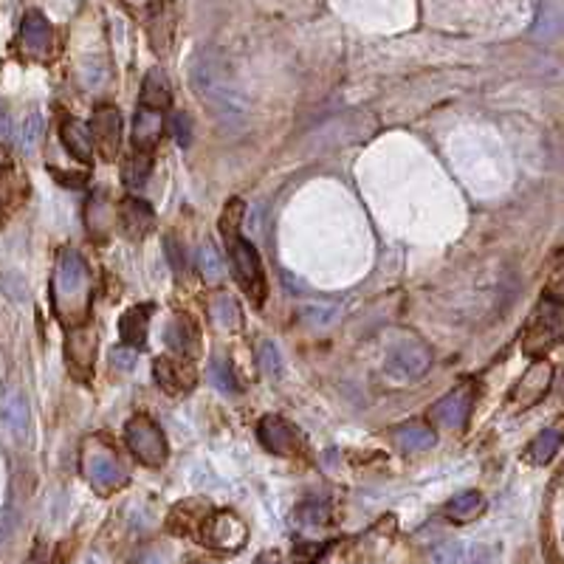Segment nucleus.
<instances>
[{
    "mask_svg": "<svg viewBox=\"0 0 564 564\" xmlns=\"http://www.w3.org/2000/svg\"><path fill=\"white\" fill-rule=\"evenodd\" d=\"M189 80H192V88L195 93L201 96V102L215 113L220 116L223 122H240L246 116V99H243V90L231 82L226 65L215 57V54H207L201 51L195 59H192V69H189Z\"/></svg>",
    "mask_w": 564,
    "mask_h": 564,
    "instance_id": "obj_1",
    "label": "nucleus"
},
{
    "mask_svg": "<svg viewBox=\"0 0 564 564\" xmlns=\"http://www.w3.org/2000/svg\"><path fill=\"white\" fill-rule=\"evenodd\" d=\"M54 311L65 327L90 322V274L77 251L65 249L54 271Z\"/></svg>",
    "mask_w": 564,
    "mask_h": 564,
    "instance_id": "obj_2",
    "label": "nucleus"
},
{
    "mask_svg": "<svg viewBox=\"0 0 564 564\" xmlns=\"http://www.w3.org/2000/svg\"><path fill=\"white\" fill-rule=\"evenodd\" d=\"M80 466L85 480L99 491V494H111L119 491L127 483V472L119 460V452L105 441V438H88L82 443L80 454Z\"/></svg>",
    "mask_w": 564,
    "mask_h": 564,
    "instance_id": "obj_3",
    "label": "nucleus"
},
{
    "mask_svg": "<svg viewBox=\"0 0 564 564\" xmlns=\"http://www.w3.org/2000/svg\"><path fill=\"white\" fill-rule=\"evenodd\" d=\"M561 334H564L561 300L545 296V300L537 305V311L530 314V319L522 330V350L527 356H545L561 342Z\"/></svg>",
    "mask_w": 564,
    "mask_h": 564,
    "instance_id": "obj_4",
    "label": "nucleus"
},
{
    "mask_svg": "<svg viewBox=\"0 0 564 564\" xmlns=\"http://www.w3.org/2000/svg\"><path fill=\"white\" fill-rule=\"evenodd\" d=\"M124 438L130 452L139 457L144 466H161L167 460V438H164L161 426L150 415H136L130 418L124 426Z\"/></svg>",
    "mask_w": 564,
    "mask_h": 564,
    "instance_id": "obj_5",
    "label": "nucleus"
},
{
    "mask_svg": "<svg viewBox=\"0 0 564 564\" xmlns=\"http://www.w3.org/2000/svg\"><path fill=\"white\" fill-rule=\"evenodd\" d=\"M474 398H477L474 381H463L460 387H454L449 395H443L441 401L429 410V420H432L438 429H446V432H463L469 423Z\"/></svg>",
    "mask_w": 564,
    "mask_h": 564,
    "instance_id": "obj_6",
    "label": "nucleus"
},
{
    "mask_svg": "<svg viewBox=\"0 0 564 564\" xmlns=\"http://www.w3.org/2000/svg\"><path fill=\"white\" fill-rule=\"evenodd\" d=\"M229 251H231V262H235V277H238L240 288L260 308L265 303V274H262V262H260L257 249L249 240L235 238V240H229Z\"/></svg>",
    "mask_w": 564,
    "mask_h": 564,
    "instance_id": "obj_7",
    "label": "nucleus"
},
{
    "mask_svg": "<svg viewBox=\"0 0 564 564\" xmlns=\"http://www.w3.org/2000/svg\"><path fill=\"white\" fill-rule=\"evenodd\" d=\"M432 367V353L423 342H401L387 356V376L395 381H418Z\"/></svg>",
    "mask_w": 564,
    "mask_h": 564,
    "instance_id": "obj_8",
    "label": "nucleus"
},
{
    "mask_svg": "<svg viewBox=\"0 0 564 564\" xmlns=\"http://www.w3.org/2000/svg\"><path fill=\"white\" fill-rule=\"evenodd\" d=\"M249 539V530L243 525L240 516H235L231 511H212L204 530H201V542L215 548V550H223V553H235L246 545Z\"/></svg>",
    "mask_w": 564,
    "mask_h": 564,
    "instance_id": "obj_9",
    "label": "nucleus"
},
{
    "mask_svg": "<svg viewBox=\"0 0 564 564\" xmlns=\"http://www.w3.org/2000/svg\"><path fill=\"white\" fill-rule=\"evenodd\" d=\"M550 384H553V367H550V361L545 358H537L530 367L522 373L519 384L514 387L511 392V404L516 410H530V407H537L542 398L550 392Z\"/></svg>",
    "mask_w": 564,
    "mask_h": 564,
    "instance_id": "obj_10",
    "label": "nucleus"
},
{
    "mask_svg": "<svg viewBox=\"0 0 564 564\" xmlns=\"http://www.w3.org/2000/svg\"><path fill=\"white\" fill-rule=\"evenodd\" d=\"M65 356H69L71 376L80 378V381H88V376L93 370V361H96V327L90 322L71 327Z\"/></svg>",
    "mask_w": 564,
    "mask_h": 564,
    "instance_id": "obj_11",
    "label": "nucleus"
},
{
    "mask_svg": "<svg viewBox=\"0 0 564 564\" xmlns=\"http://www.w3.org/2000/svg\"><path fill=\"white\" fill-rule=\"evenodd\" d=\"M90 142L105 161H113L122 147V113L116 108H99L90 122Z\"/></svg>",
    "mask_w": 564,
    "mask_h": 564,
    "instance_id": "obj_12",
    "label": "nucleus"
},
{
    "mask_svg": "<svg viewBox=\"0 0 564 564\" xmlns=\"http://www.w3.org/2000/svg\"><path fill=\"white\" fill-rule=\"evenodd\" d=\"M257 435H260V443L280 454V457H296L303 449V438L300 432L280 415H269V418H262L260 426H257Z\"/></svg>",
    "mask_w": 564,
    "mask_h": 564,
    "instance_id": "obj_13",
    "label": "nucleus"
},
{
    "mask_svg": "<svg viewBox=\"0 0 564 564\" xmlns=\"http://www.w3.org/2000/svg\"><path fill=\"white\" fill-rule=\"evenodd\" d=\"M153 373H155L158 387L167 392V395H186V392L195 387V381H197L192 364L184 361V358H173V356L155 358Z\"/></svg>",
    "mask_w": 564,
    "mask_h": 564,
    "instance_id": "obj_14",
    "label": "nucleus"
},
{
    "mask_svg": "<svg viewBox=\"0 0 564 564\" xmlns=\"http://www.w3.org/2000/svg\"><path fill=\"white\" fill-rule=\"evenodd\" d=\"M209 505L204 500H184L173 508L170 514V530L176 537H197L201 539V530L209 519Z\"/></svg>",
    "mask_w": 564,
    "mask_h": 564,
    "instance_id": "obj_15",
    "label": "nucleus"
},
{
    "mask_svg": "<svg viewBox=\"0 0 564 564\" xmlns=\"http://www.w3.org/2000/svg\"><path fill=\"white\" fill-rule=\"evenodd\" d=\"M167 345L181 358H192V356L201 353V330H197V325L189 314L173 316V322L167 325Z\"/></svg>",
    "mask_w": 564,
    "mask_h": 564,
    "instance_id": "obj_16",
    "label": "nucleus"
},
{
    "mask_svg": "<svg viewBox=\"0 0 564 564\" xmlns=\"http://www.w3.org/2000/svg\"><path fill=\"white\" fill-rule=\"evenodd\" d=\"M176 35V9L173 0H155L150 12V43L158 54H167Z\"/></svg>",
    "mask_w": 564,
    "mask_h": 564,
    "instance_id": "obj_17",
    "label": "nucleus"
},
{
    "mask_svg": "<svg viewBox=\"0 0 564 564\" xmlns=\"http://www.w3.org/2000/svg\"><path fill=\"white\" fill-rule=\"evenodd\" d=\"M119 220L130 238H144L155 226V215H153L150 204L142 201V197H124L122 209H119Z\"/></svg>",
    "mask_w": 564,
    "mask_h": 564,
    "instance_id": "obj_18",
    "label": "nucleus"
},
{
    "mask_svg": "<svg viewBox=\"0 0 564 564\" xmlns=\"http://www.w3.org/2000/svg\"><path fill=\"white\" fill-rule=\"evenodd\" d=\"M20 40H23L26 54L46 57L48 48H51V26H48V20L40 12H28L23 17V26H20Z\"/></svg>",
    "mask_w": 564,
    "mask_h": 564,
    "instance_id": "obj_19",
    "label": "nucleus"
},
{
    "mask_svg": "<svg viewBox=\"0 0 564 564\" xmlns=\"http://www.w3.org/2000/svg\"><path fill=\"white\" fill-rule=\"evenodd\" d=\"M150 305H133L122 322H119V336L122 345H127L130 350H142L147 345V330H150Z\"/></svg>",
    "mask_w": 564,
    "mask_h": 564,
    "instance_id": "obj_20",
    "label": "nucleus"
},
{
    "mask_svg": "<svg viewBox=\"0 0 564 564\" xmlns=\"http://www.w3.org/2000/svg\"><path fill=\"white\" fill-rule=\"evenodd\" d=\"M164 130V119L161 111H150V108H139L136 111V124H133V142H136L139 153H150Z\"/></svg>",
    "mask_w": 564,
    "mask_h": 564,
    "instance_id": "obj_21",
    "label": "nucleus"
},
{
    "mask_svg": "<svg viewBox=\"0 0 564 564\" xmlns=\"http://www.w3.org/2000/svg\"><path fill=\"white\" fill-rule=\"evenodd\" d=\"M0 418L4 423L15 432V438H26V429H28V404L26 398L20 395V389H6L4 401H0Z\"/></svg>",
    "mask_w": 564,
    "mask_h": 564,
    "instance_id": "obj_22",
    "label": "nucleus"
},
{
    "mask_svg": "<svg viewBox=\"0 0 564 564\" xmlns=\"http://www.w3.org/2000/svg\"><path fill=\"white\" fill-rule=\"evenodd\" d=\"M173 102V93H170V82L164 77L161 69H153L147 77H144V85H142V108H150V111H167Z\"/></svg>",
    "mask_w": 564,
    "mask_h": 564,
    "instance_id": "obj_23",
    "label": "nucleus"
},
{
    "mask_svg": "<svg viewBox=\"0 0 564 564\" xmlns=\"http://www.w3.org/2000/svg\"><path fill=\"white\" fill-rule=\"evenodd\" d=\"M62 142L69 147V153L74 158H80L82 164L93 161V142H90V130L77 122V119H65L62 122Z\"/></svg>",
    "mask_w": 564,
    "mask_h": 564,
    "instance_id": "obj_24",
    "label": "nucleus"
},
{
    "mask_svg": "<svg viewBox=\"0 0 564 564\" xmlns=\"http://www.w3.org/2000/svg\"><path fill=\"white\" fill-rule=\"evenodd\" d=\"M483 511H485V500H483L480 491H463L460 496H454V500L446 505V516L452 522H460V525L474 522Z\"/></svg>",
    "mask_w": 564,
    "mask_h": 564,
    "instance_id": "obj_25",
    "label": "nucleus"
},
{
    "mask_svg": "<svg viewBox=\"0 0 564 564\" xmlns=\"http://www.w3.org/2000/svg\"><path fill=\"white\" fill-rule=\"evenodd\" d=\"M209 316H212L215 327L223 330V334H231V330L240 327V305L231 300V296H226V293H220V296H215V300H212Z\"/></svg>",
    "mask_w": 564,
    "mask_h": 564,
    "instance_id": "obj_26",
    "label": "nucleus"
},
{
    "mask_svg": "<svg viewBox=\"0 0 564 564\" xmlns=\"http://www.w3.org/2000/svg\"><path fill=\"white\" fill-rule=\"evenodd\" d=\"M395 441L404 452H426L429 446H435V432L423 423H410V426L398 429Z\"/></svg>",
    "mask_w": 564,
    "mask_h": 564,
    "instance_id": "obj_27",
    "label": "nucleus"
},
{
    "mask_svg": "<svg viewBox=\"0 0 564 564\" xmlns=\"http://www.w3.org/2000/svg\"><path fill=\"white\" fill-rule=\"evenodd\" d=\"M559 446H561V432H559V429H545V432L527 446L525 457L534 463V466H545V463H550L556 457Z\"/></svg>",
    "mask_w": 564,
    "mask_h": 564,
    "instance_id": "obj_28",
    "label": "nucleus"
},
{
    "mask_svg": "<svg viewBox=\"0 0 564 564\" xmlns=\"http://www.w3.org/2000/svg\"><path fill=\"white\" fill-rule=\"evenodd\" d=\"M150 170H153V158H150V153H133L130 158H127V164H124V170H122V181H124V186H130V189H142L144 184H147V178H150Z\"/></svg>",
    "mask_w": 564,
    "mask_h": 564,
    "instance_id": "obj_29",
    "label": "nucleus"
},
{
    "mask_svg": "<svg viewBox=\"0 0 564 564\" xmlns=\"http://www.w3.org/2000/svg\"><path fill=\"white\" fill-rule=\"evenodd\" d=\"M197 260H201V274L209 285H218L226 280V269H223V260L218 254V249L212 243H204L201 246V254H197Z\"/></svg>",
    "mask_w": 564,
    "mask_h": 564,
    "instance_id": "obj_30",
    "label": "nucleus"
},
{
    "mask_svg": "<svg viewBox=\"0 0 564 564\" xmlns=\"http://www.w3.org/2000/svg\"><path fill=\"white\" fill-rule=\"evenodd\" d=\"M209 376H212V381L218 384V389H220V392H226V395H238V392H240V389H238L235 370H231L229 358L215 356V358H212V364H209Z\"/></svg>",
    "mask_w": 564,
    "mask_h": 564,
    "instance_id": "obj_31",
    "label": "nucleus"
},
{
    "mask_svg": "<svg viewBox=\"0 0 564 564\" xmlns=\"http://www.w3.org/2000/svg\"><path fill=\"white\" fill-rule=\"evenodd\" d=\"M240 220H243V201H240V197H231V201L226 204V209H223V218H220V231H223L226 243L240 238L238 235Z\"/></svg>",
    "mask_w": 564,
    "mask_h": 564,
    "instance_id": "obj_32",
    "label": "nucleus"
},
{
    "mask_svg": "<svg viewBox=\"0 0 564 564\" xmlns=\"http://www.w3.org/2000/svg\"><path fill=\"white\" fill-rule=\"evenodd\" d=\"M43 139V116L37 111H31L26 119H23V127H20V147L26 153H31Z\"/></svg>",
    "mask_w": 564,
    "mask_h": 564,
    "instance_id": "obj_33",
    "label": "nucleus"
},
{
    "mask_svg": "<svg viewBox=\"0 0 564 564\" xmlns=\"http://www.w3.org/2000/svg\"><path fill=\"white\" fill-rule=\"evenodd\" d=\"M113 218H116V212L105 207V195L90 197V204H88V226L93 231H105Z\"/></svg>",
    "mask_w": 564,
    "mask_h": 564,
    "instance_id": "obj_34",
    "label": "nucleus"
},
{
    "mask_svg": "<svg viewBox=\"0 0 564 564\" xmlns=\"http://www.w3.org/2000/svg\"><path fill=\"white\" fill-rule=\"evenodd\" d=\"M296 522L303 527H325L330 522V508L325 503H305L296 511Z\"/></svg>",
    "mask_w": 564,
    "mask_h": 564,
    "instance_id": "obj_35",
    "label": "nucleus"
},
{
    "mask_svg": "<svg viewBox=\"0 0 564 564\" xmlns=\"http://www.w3.org/2000/svg\"><path fill=\"white\" fill-rule=\"evenodd\" d=\"M257 361H260V370L265 376H280L282 373V358H280V350L271 345V342H262L260 350H257Z\"/></svg>",
    "mask_w": 564,
    "mask_h": 564,
    "instance_id": "obj_36",
    "label": "nucleus"
},
{
    "mask_svg": "<svg viewBox=\"0 0 564 564\" xmlns=\"http://www.w3.org/2000/svg\"><path fill=\"white\" fill-rule=\"evenodd\" d=\"M300 314L308 322H314V325H330V322L336 319V314H339V305H327V303H322V305H303Z\"/></svg>",
    "mask_w": 564,
    "mask_h": 564,
    "instance_id": "obj_37",
    "label": "nucleus"
},
{
    "mask_svg": "<svg viewBox=\"0 0 564 564\" xmlns=\"http://www.w3.org/2000/svg\"><path fill=\"white\" fill-rule=\"evenodd\" d=\"M327 545H319V542H300L293 548V564H316L322 556H325Z\"/></svg>",
    "mask_w": 564,
    "mask_h": 564,
    "instance_id": "obj_38",
    "label": "nucleus"
},
{
    "mask_svg": "<svg viewBox=\"0 0 564 564\" xmlns=\"http://www.w3.org/2000/svg\"><path fill=\"white\" fill-rule=\"evenodd\" d=\"M173 136L181 147H189L192 144V122L186 113H176L173 116Z\"/></svg>",
    "mask_w": 564,
    "mask_h": 564,
    "instance_id": "obj_39",
    "label": "nucleus"
},
{
    "mask_svg": "<svg viewBox=\"0 0 564 564\" xmlns=\"http://www.w3.org/2000/svg\"><path fill=\"white\" fill-rule=\"evenodd\" d=\"M167 260H170V265H173V271L184 280V277H186V257H184V251L178 249L176 238H167Z\"/></svg>",
    "mask_w": 564,
    "mask_h": 564,
    "instance_id": "obj_40",
    "label": "nucleus"
},
{
    "mask_svg": "<svg viewBox=\"0 0 564 564\" xmlns=\"http://www.w3.org/2000/svg\"><path fill=\"white\" fill-rule=\"evenodd\" d=\"M460 561V545L457 542H446L432 553V564H457Z\"/></svg>",
    "mask_w": 564,
    "mask_h": 564,
    "instance_id": "obj_41",
    "label": "nucleus"
},
{
    "mask_svg": "<svg viewBox=\"0 0 564 564\" xmlns=\"http://www.w3.org/2000/svg\"><path fill=\"white\" fill-rule=\"evenodd\" d=\"M111 361L116 364V367H122V370H130L133 367V361H136V350H124V347H116L113 353H111Z\"/></svg>",
    "mask_w": 564,
    "mask_h": 564,
    "instance_id": "obj_42",
    "label": "nucleus"
},
{
    "mask_svg": "<svg viewBox=\"0 0 564 564\" xmlns=\"http://www.w3.org/2000/svg\"><path fill=\"white\" fill-rule=\"evenodd\" d=\"M466 564H494V550L488 545H474Z\"/></svg>",
    "mask_w": 564,
    "mask_h": 564,
    "instance_id": "obj_43",
    "label": "nucleus"
},
{
    "mask_svg": "<svg viewBox=\"0 0 564 564\" xmlns=\"http://www.w3.org/2000/svg\"><path fill=\"white\" fill-rule=\"evenodd\" d=\"M254 564H282V559H280V553L269 550V553H260V556L254 559Z\"/></svg>",
    "mask_w": 564,
    "mask_h": 564,
    "instance_id": "obj_44",
    "label": "nucleus"
},
{
    "mask_svg": "<svg viewBox=\"0 0 564 564\" xmlns=\"http://www.w3.org/2000/svg\"><path fill=\"white\" fill-rule=\"evenodd\" d=\"M9 136V116L0 111V139H6Z\"/></svg>",
    "mask_w": 564,
    "mask_h": 564,
    "instance_id": "obj_45",
    "label": "nucleus"
},
{
    "mask_svg": "<svg viewBox=\"0 0 564 564\" xmlns=\"http://www.w3.org/2000/svg\"><path fill=\"white\" fill-rule=\"evenodd\" d=\"M142 564H167V559H164L161 553H150V556H144Z\"/></svg>",
    "mask_w": 564,
    "mask_h": 564,
    "instance_id": "obj_46",
    "label": "nucleus"
},
{
    "mask_svg": "<svg viewBox=\"0 0 564 564\" xmlns=\"http://www.w3.org/2000/svg\"><path fill=\"white\" fill-rule=\"evenodd\" d=\"M124 4H130V6H142V4H147V0H124Z\"/></svg>",
    "mask_w": 564,
    "mask_h": 564,
    "instance_id": "obj_47",
    "label": "nucleus"
},
{
    "mask_svg": "<svg viewBox=\"0 0 564 564\" xmlns=\"http://www.w3.org/2000/svg\"><path fill=\"white\" fill-rule=\"evenodd\" d=\"M0 167H4V153H0Z\"/></svg>",
    "mask_w": 564,
    "mask_h": 564,
    "instance_id": "obj_48",
    "label": "nucleus"
},
{
    "mask_svg": "<svg viewBox=\"0 0 564 564\" xmlns=\"http://www.w3.org/2000/svg\"><path fill=\"white\" fill-rule=\"evenodd\" d=\"M197 564H204V561H197Z\"/></svg>",
    "mask_w": 564,
    "mask_h": 564,
    "instance_id": "obj_49",
    "label": "nucleus"
}]
</instances>
